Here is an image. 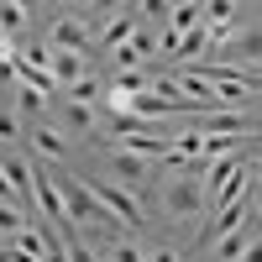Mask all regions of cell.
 <instances>
[{"label": "cell", "instance_id": "1", "mask_svg": "<svg viewBox=\"0 0 262 262\" xmlns=\"http://www.w3.org/2000/svg\"><path fill=\"white\" fill-rule=\"evenodd\" d=\"M163 215H168L173 226H194V221H205V184L194 179V173L173 168V179L163 184Z\"/></svg>", "mask_w": 262, "mask_h": 262}, {"label": "cell", "instance_id": "2", "mask_svg": "<svg viewBox=\"0 0 262 262\" xmlns=\"http://www.w3.org/2000/svg\"><path fill=\"white\" fill-rule=\"evenodd\" d=\"M53 184H58V200H63V215H69V231H74V226H100V231L121 226L116 215H105V210L95 205V194L84 189V179H79V173H63V179H53Z\"/></svg>", "mask_w": 262, "mask_h": 262}, {"label": "cell", "instance_id": "3", "mask_svg": "<svg viewBox=\"0 0 262 262\" xmlns=\"http://www.w3.org/2000/svg\"><path fill=\"white\" fill-rule=\"evenodd\" d=\"M152 179H158V163H147V158H137V152H111V179L105 184H116V189H126L131 200H147V189H152Z\"/></svg>", "mask_w": 262, "mask_h": 262}, {"label": "cell", "instance_id": "4", "mask_svg": "<svg viewBox=\"0 0 262 262\" xmlns=\"http://www.w3.org/2000/svg\"><path fill=\"white\" fill-rule=\"evenodd\" d=\"M84 189H90V194H95V205H100L105 215H116L126 231H142V226H147V205H137L126 189L105 184V179H84Z\"/></svg>", "mask_w": 262, "mask_h": 262}, {"label": "cell", "instance_id": "5", "mask_svg": "<svg viewBox=\"0 0 262 262\" xmlns=\"http://www.w3.org/2000/svg\"><path fill=\"white\" fill-rule=\"evenodd\" d=\"M84 48H90V16L58 11L48 27V53H84Z\"/></svg>", "mask_w": 262, "mask_h": 262}, {"label": "cell", "instance_id": "6", "mask_svg": "<svg viewBox=\"0 0 262 262\" xmlns=\"http://www.w3.org/2000/svg\"><path fill=\"white\" fill-rule=\"evenodd\" d=\"M200 137H257V126L247 111H205V116H189Z\"/></svg>", "mask_w": 262, "mask_h": 262}, {"label": "cell", "instance_id": "7", "mask_svg": "<svg viewBox=\"0 0 262 262\" xmlns=\"http://www.w3.org/2000/svg\"><path fill=\"white\" fill-rule=\"evenodd\" d=\"M27 142L37 147V163L48 158V163H69L74 158V147H69V137H63L58 126H48V121H37V126H27Z\"/></svg>", "mask_w": 262, "mask_h": 262}, {"label": "cell", "instance_id": "8", "mask_svg": "<svg viewBox=\"0 0 262 262\" xmlns=\"http://www.w3.org/2000/svg\"><path fill=\"white\" fill-rule=\"evenodd\" d=\"M131 32H137V16H131V6H116L111 16L100 21V42H105V53H116L131 42Z\"/></svg>", "mask_w": 262, "mask_h": 262}, {"label": "cell", "instance_id": "9", "mask_svg": "<svg viewBox=\"0 0 262 262\" xmlns=\"http://www.w3.org/2000/svg\"><path fill=\"white\" fill-rule=\"evenodd\" d=\"M84 69H90V58H84V53H48V79H53V90L79 84Z\"/></svg>", "mask_w": 262, "mask_h": 262}, {"label": "cell", "instance_id": "10", "mask_svg": "<svg viewBox=\"0 0 262 262\" xmlns=\"http://www.w3.org/2000/svg\"><path fill=\"white\" fill-rule=\"evenodd\" d=\"M252 221H257V215H247L242 226H231V231L221 236V242L210 247V257H221V262H236V257H242V252H247V247L257 242V226H252Z\"/></svg>", "mask_w": 262, "mask_h": 262}, {"label": "cell", "instance_id": "11", "mask_svg": "<svg viewBox=\"0 0 262 262\" xmlns=\"http://www.w3.org/2000/svg\"><path fill=\"white\" fill-rule=\"evenodd\" d=\"M63 121H69L79 137H95V131H100V111H95V105H79V100L63 105Z\"/></svg>", "mask_w": 262, "mask_h": 262}, {"label": "cell", "instance_id": "12", "mask_svg": "<svg viewBox=\"0 0 262 262\" xmlns=\"http://www.w3.org/2000/svg\"><path fill=\"white\" fill-rule=\"evenodd\" d=\"M27 16H32V11L21 6V0H0V32H6V37L27 27Z\"/></svg>", "mask_w": 262, "mask_h": 262}, {"label": "cell", "instance_id": "13", "mask_svg": "<svg viewBox=\"0 0 262 262\" xmlns=\"http://www.w3.org/2000/svg\"><path fill=\"white\" fill-rule=\"evenodd\" d=\"M27 226H32L27 205H0V236H16V231H27Z\"/></svg>", "mask_w": 262, "mask_h": 262}, {"label": "cell", "instance_id": "14", "mask_svg": "<svg viewBox=\"0 0 262 262\" xmlns=\"http://www.w3.org/2000/svg\"><path fill=\"white\" fill-rule=\"evenodd\" d=\"M105 262H147V252L131 242V236H116V242H111V252H105Z\"/></svg>", "mask_w": 262, "mask_h": 262}, {"label": "cell", "instance_id": "15", "mask_svg": "<svg viewBox=\"0 0 262 262\" xmlns=\"http://www.w3.org/2000/svg\"><path fill=\"white\" fill-rule=\"evenodd\" d=\"M69 100H79V105H95V100H100V79H95V74H84L79 84H69Z\"/></svg>", "mask_w": 262, "mask_h": 262}, {"label": "cell", "instance_id": "16", "mask_svg": "<svg viewBox=\"0 0 262 262\" xmlns=\"http://www.w3.org/2000/svg\"><path fill=\"white\" fill-rule=\"evenodd\" d=\"M21 137H27V131H21L16 111H0V142H6V147H21Z\"/></svg>", "mask_w": 262, "mask_h": 262}, {"label": "cell", "instance_id": "17", "mask_svg": "<svg viewBox=\"0 0 262 262\" xmlns=\"http://www.w3.org/2000/svg\"><path fill=\"white\" fill-rule=\"evenodd\" d=\"M63 252H69V262H100L90 242H79V236H63Z\"/></svg>", "mask_w": 262, "mask_h": 262}, {"label": "cell", "instance_id": "18", "mask_svg": "<svg viewBox=\"0 0 262 262\" xmlns=\"http://www.w3.org/2000/svg\"><path fill=\"white\" fill-rule=\"evenodd\" d=\"M147 262H184V257L173 252V247H152V252H147Z\"/></svg>", "mask_w": 262, "mask_h": 262}]
</instances>
